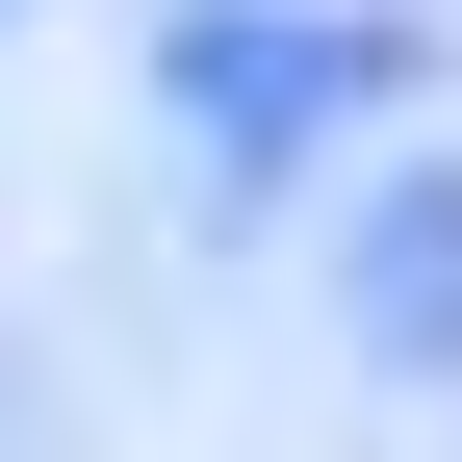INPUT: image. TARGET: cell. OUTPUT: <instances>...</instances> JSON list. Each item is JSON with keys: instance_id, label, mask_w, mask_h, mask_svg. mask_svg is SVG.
I'll return each mask as SVG.
<instances>
[{"instance_id": "obj_2", "label": "cell", "mask_w": 462, "mask_h": 462, "mask_svg": "<svg viewBox=\"0 0 462 462\" xmlns=\"http://www.w3.org/2000/svg\"><path fill=\"white\" fill-rule=\"evenodd\" d=\"M334 309H360L385 385H462V154H411V180L334 231Z\"/></svg>"}, {"instance_id": "obj_1", "label": "cell", "mask_w": 462, "mask_h": 462, "mask_svg": "<svg viewBox=\"0 0 462 462\" xmlns=\"http://www.w3.org/2000/svg\"><path fill=\"white\" fill-rule=\"evenodd\" d=\"M437 51L385 26V0H206L180 51H154V103H180V154H206V206H282L360 103H411Z\"/></svg>"}]
</instances>
